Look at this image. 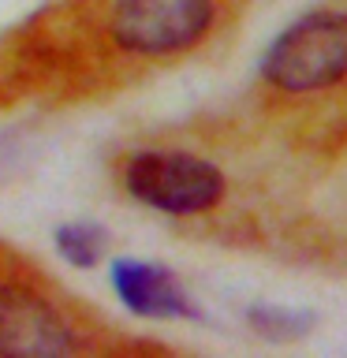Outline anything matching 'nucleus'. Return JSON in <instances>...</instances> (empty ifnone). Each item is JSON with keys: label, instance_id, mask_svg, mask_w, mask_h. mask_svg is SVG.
<instances>
[{"label": "nucleus", "instance_id": "nucleus-1", "mask_svg": "<svg viewBox=\"0 0 347 358\" xmlns=\"http://www.w3.org/2000/svg\"><path fill=\"white\" fill-rule=\"evenodd\" d=\"M347 75V15L310 11L295 19L262 56V78L288 94H310Z\"/></svg>", "mask_w": 347, "mask_h": 358}, {"label": "nucleus", "instance_id": "nucleus-2", "mask_svg": "<svg viewBox=\"0 0 347 358\" xmlns=\"http://www.w3.org/2000/svg\"><path fill=\"white\" fill-rule=\"evenodd\" d=\"M123 190L168 217H198L224 198V172L183 150H139L123 164Z\"/></svg>", "mask_w": 347, "mask_h": 358}, {"label": "nucleus", "instance_id": "nucleus-3", "mask_svg": "<svg viewBox=\"0 0 347 358\" xmlns=\"http://www.w3.org/2000/svg\"><path fill=\"white\" fill-rule=\"evenodd\" d=\"M217 19V0H112L108 34L131 56H172L198 45Z\"/></svg>", "mask_w": 347, "mask_h": 358}, {"label": "nucleus", "instance_id": "nucleus-4", "mask_svg": "<svg viewBox=\"0 0 347 358\" xmlns=\"http://www.w3.org/2000/svg\"><path fill=\"white\" fill-rule=\"evenodd\" d=\"M78 351V332L67 313L27 284H0V355L60 358Z\"/></svg>", "mask_w": 347, "mask_h": 358}, {"label": "nucleus", "instance_id": "nucleus-5", "mask_svg": "<svg viewBox=\"0 0 347 358\" xmlns=\"http://www.w3.org/2000/svg\"><path fill=\"white\" fill-rule=\"evenodd\" d=\"M108 284L116 291L120 306L131 310L134 317L150 321H190L198 317L194 299L179 284V276L161 262L146 257H116L108 265Z\"/></svg>", "mask_w": 347, "mask_h": 358}, {"label": "nucleus", "instance_id": "nucleus-6", "mask_svg": "<svg viewBox=\"0 0 347 358\" xmlns=\"http://www.w3.org/2000/svg\"><path fill=\"white\" fill-rule=\"evenodd\" d=\"M52 246L71 268H97L108 254V231L94 220H67L52 231Z\"/></svg>", "mask_w": 347, "mask_h": 358}, {"label": "nucleus", "instance_id": "nucleus-7", "mask_svg": "<svg viewBox=\"0 0 347 358\" xmlns=\"http://www.w3.org/2000/svg\"><path fill=\"white\" fill-rule=\"evenodd\" d=\"M313 313L310 310H291V306H273V302H257L246 310V324L273 343H288V340H302L313 329Z\"/></svg>", "mask_w": 347, "mask_h": 358}]
</instances>
